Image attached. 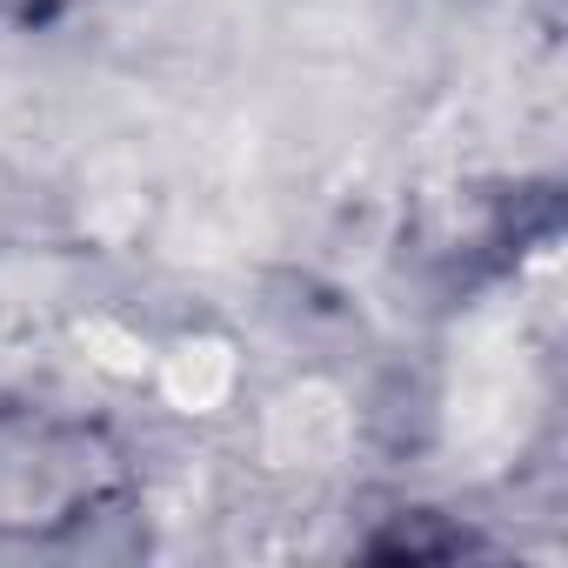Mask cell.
<instances>
[{"label": "cell", "mask_w": 568, "mask_h": 568, "mask_svg": "<svg viewBox=\"0 0 568 568\" xmlns=\"http://www.w3.org/2000/svg\"><path fill=\"white\" fill-rule=\"evenodd\" d=\"M128 495V455L108 428L54 408H0V528L68 535Z\"/></svg>", "instance_id": "obj_1"}]
</instances>
